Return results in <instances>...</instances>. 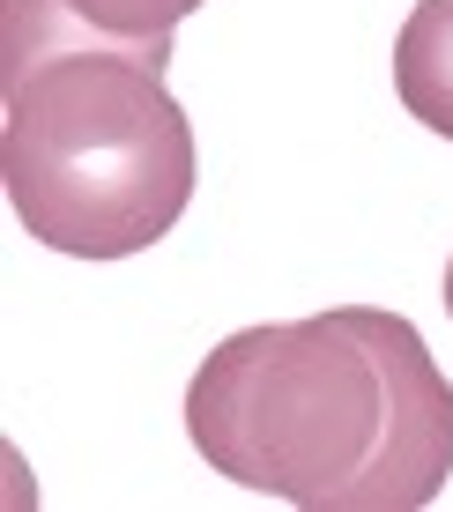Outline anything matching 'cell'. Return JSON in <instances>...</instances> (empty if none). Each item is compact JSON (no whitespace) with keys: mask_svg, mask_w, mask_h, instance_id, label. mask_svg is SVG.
Returning <instances> with one entry per match:
<instances>
[{"mask_svg":"<svg viewBox=\"0 0 453 512\" xmlns=\"http://www.w3.org/2000/svg\"><path fill=\"white\" fill-rule=\"evenodd\" d=\"M394 90L409 119L453 141V0H416L394 38Z\"/></svg>","mask_w":453,"mask_h":512,"instance_id":"3","label":"cell"},{"mask_svg":"<svg viewBox=\"0 0 453 512\" xmlns=\"http://www.w3.org/2000/svg\"><path fill=\"white\" fill-rule=\"evenodd\" d=\"M164 60L112 38L0 52V186L38 245L127 260L186 216L194 127L164 90Z\"/></svg>","mask_w":453,"mask_h":512,"instance_id":"2","label":"cell"},{"mask_svg":"<svg viewBox=\"0 0 453 512\" xmlns=\"http://www.w3.org/2000/svg\"><path fill=\"white\" fill-rule=\"evenodd\" d=\"M82 30L112 45H142V52H171V30L201 8V0H60Z\"/></svg>","mask_w":453,"mask_h":512,"instance_id":"4","label":"cell"},{"mask_svg":"<svg viewBox=\"0 0 453 512\" xmlns=\"http://www.w3.org/2000/svg\"><path fill=\"white\" fill-rule=\"evenodd\" d=\"M446 312H453V260H446Z\"/></svg>","mask_w":453,"mask_h":512,"instance_id":"5","label":"cell"},{"mask_svg":"<svg viewBox=\"0 0 453 512\" xmlns=\"http://www.w3.org/2000/svg\"><path fill=\"white\" fill-rule=\"evenodd\" d=\"M186 438L238 490L305 512H416L453 475V386L402 312L238 327L186 386Z\"/></svg>","mask_w":453,"mask_h":512,"instance_id":"1","label":"cell"}]
</instances>
